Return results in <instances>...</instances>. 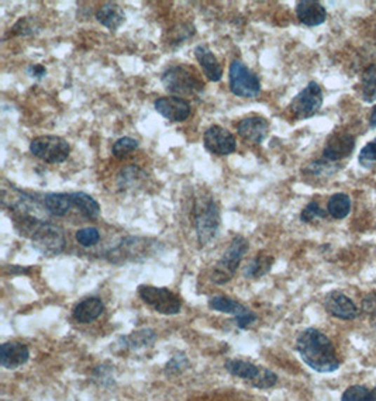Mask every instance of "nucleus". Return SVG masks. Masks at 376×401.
<instances>
[{
  "label": "nucleus",
  "mask_w": 376,
  "mask_h": 401,
  "mask_svg": "<svg viewBox=\"0 0 376 401\" xmlns=\"http://www.w3.org/2000/svg\"><path fill=\"white\" fill-rule=\"evenodd\" d=\"M296 349L302 360L318 373H331L340 367V359L333 342L316 328H307L299 335Z\"/></svg>",
  "instance_id": "obj_1"
},
{
  "label": "nucleus",
  "mask_w": 376,
  "mask_h": 401,
  "mask_svg": "<svg viewBox=\"0 0 376 401\" xmlns=\"http://www.w3.org/2000/svg\"><path fill=\"white\" fill-rule=\"evenodd\" d=\"M194 227L198 241L202 247L210 244L219 234L220 210L215 198L210 196H199L192 206Z\"/></svg>",
  "instance_id": "obj_2"
},
{
  "label": "nucleus",
  "mask_w": 376,
  "mask_h": 401,
  "mask_svg": "<svg viewBox=\"0 0 376 401\" xmlns=\"http://www.w3.org/2000/svg\"><path fill=\"white\" fill-rule=\"evenodd\" d=\"M162 85L169 93L180 96H199L205 90V83L201 81L194 68L176 65L162 74Z\"/></svg>",
  "instance_id": "obj_3"
},
{
  "label": "nucleus",
  "mask_w": 376,
  "mask_h": 401,
  "mask_svg": "<svg viewBox=\"0 0 376 401\" xmlns=\"http://www.w3.org/2000/svg\"><path fill=\"white\" fill-rule=\"evenodd\" d=\"M250 244L243 236H236L230 243L229 248L224 251L223 257L215 265L212 272V282L216 285H226L229 283L240 266L244 255L248 252Z\"/></svg>",
  "instance_id": "obj_4"
},
{
  "label": "nucleus",
  "mask_w": 376,
  "mask_h": 401,
  "mask_svg": "<svg viewBox=\"0 0 376 401\" xmlns=\"http://www.w3.org/2000/svg\"><path fill=\"white\" fill-rule=\"evenodd\" d=\"M158 243L149 238L141 237H127L117 244L109 254L107 259L113 264H126V262H141L152 257L156 251Z\"/></svg>",
  "instance_id": "obj_5"
},
{
  "label": "nucleus",
  "mask_w": 376,
  "mask_h": 401,
  "mask_svg": "<svg viewBox=\"0 0 376 401\" xmlns=\"http://www.w3.org/2000/svg\"><path fill=\"white\" fill-rule=\"evenodd\" d=\"M33 247L44 257L60 255L67 245L64 230L53 223L41 222L30 236Z\"/></svg>",
  "instance_id": "obj_6"
},
{
  "label": "nucleus",
  "mask_w": 376,
  "mask_h": 401,
  "mask_svg": "<svg viewBox=\"0 0 376 401\" xmlns=\"http://www.w3.org/2000/svg\"><path fill=\"white\" fill-rule=\"evenodd\" d=\"M30 152L43 162L62 163L71 154V145L58 135H40L30 142Z\"/></svg>",
  "instance_id": "obj_7"
},
{
  "label": "nucleus",
  "mask_w": 376,
  "mask_h": 401,
  "mask_svg": "<svg viewBox=\"0 0 376 401\" xmlns=\"http://www.w3.org/2000/svg\"><path fill=\"white\" fill-rule=\"evenodd\" d=\"M229 79L231 93L239 97L253 99L261 93L260 78L240 60H234L231 62Z\"/></svg>",
  "instance_id": "obj_8"
},
{
  "label": "nucleus",
  "mask_w": 376,
  "mask_h": 401,
  "mask_svg": "<svg viewBox=\"0 0 376 401\" xmlns=\"http://www.w3.org/2000/svg\"><path fill=\"white\" fill-rule=\"evenodd\" d=\"M138 294L145 304L152 307L159 314L175 315L182 308L180 299L165 287L141 285L138 286Z\"/></svg>",
  "instance_id": "obj_9"
},
{
  "label": "nucleus",
  "mask_w": 376,
  "mask_h": 401,
  "mask_svg": "<svg viewBox=\"0 0 376 401\" xmlns=\"http://www.w3.org/2000/svg\"><path fill=\"white\" fill-rule=\"evenodd\" d=\"M323 104V92L318 83L310 82L299 95L295 96L289 109L295 118L306 120L313 117Z\"/></svg>",
  "instance_id": "obj_10"
},
{
  "label": "nucleus",
  "mask_w": 376,
  "mask_h": 401,
  "mask_svg": "<svg viewBox=\"0 0 376 401\" xmlns=\"http://www.w3.org/2000/svg\"><path fill=\"white\" fill-rule=\"evenodd\" d=\"M205 148L215 155H230L237 149L236 137L222 125H212L203 135Z\"/></svg>",
  "instance_id": "obj_11"
},
{
  "label": "nucleus",
  "mask_w": 376,
  "mask_h": 401,
  "mask_svg": "<svg viewBox=\"0 0 376 401\" xmlns=\"http://www.w3.org/2000/svg\"><path fill=\"white\" fill-rule=\"evenodd\" d=\"M155 110L169 121L182 123L189 118L191 116V104L182 97L177 96H163L155 100Z\"/></svg>",
  "instance_id": "obj_12"
},
{
  "label": "nucleus",
  "mask_w": 376,
  "mask_h": 401,
  "mask_svg": "<svg viewBox=\"0 0 376 401\" xmlns=\"http://www.w3.org/2000/svg\"><path fill=\"white\" fill-rule=\"evenodd\" d=\"M30 358L29 346L19 341H9L0 346V365L5 369L15 370L27 363Z\"/></svg>",
  "instance_id": "obj_13"
},
{
  "label": "nucleus",
  "mask_w": 376,
  "mask_h": 401,
  "mask_svg": "<svg viewBox=\"0 0 376 401\" xmlns=\"http://www.w3.org/2000/svg\"><path fill=\"white\" fill-rule=\"evenodd\" d=\"M324 307L331 315L340 320H354L359 313L355 303L344 293L337 290L325 296Z\"/></svg>",
  "instance_id": "obj_14"
},
{
  "label": "nucleus",
  "mask_w": 376,
  "mask_h": 401,
  "mask_svg": "<svg viewBox=\"0 0 376 401\" xmlns=\"http://www.w3.org/2000/svg\"><path fill=\"white\" fill-rule=\"evenodd\" d=\"M269 131V123L260 116H250L237 124L239 135L250 142L261 144Z\"/></svg>",
  "instance_id": "obj_15"
},
{
  "label": "nucleus",
  "mask_w": 376,
  "mask_h": 401,
  "mask_svg": "<svg viewBox=\"0 0 376 401\" xmlns=\"http://www.w3.org/2000/svg\"><path fill=\"white\" fill-rule=\"evenodd\" d=\"M355 147V140L352 135L345 132H335L333 134L324 147V158L327 161H340L347 158Z\"/></svg>",
  "instance_id": "obj_16"
},
{
  "label": "nucleus",
  "mask_w": 376,
  "mask_h": 401,
  "mask_svg": "<svg viewBox=\"0 0 376 401\" xmlns=\"http://www.w3.org/2000/svg\"><path fill=\"white\" fill-rule=\"evenodd\" d=\"M296 15L300 23L309 27L318 26L327 19V12L324 6L318 2H314V0H302V2H297Z\"/></svg>",
  "instance_id": "obj_17"
},
{
  "label": "nucleus",
  "mask_w": 376,
  "mask_h": 401,
  "mask_svg": "<svg viewBox=\"0 0 376 401\" xmlns=\"http://www.w3.org/2000/svg\"><path fill=\"white\" fill-rule=\"evenodd\" d=\"M195 57L198 62L201 64L205 76L212 82H219L223 78V68L219 64L216 55L212 53V50L206 44H199L195 48Z\"/></svg>",
  "instance_id": "obj_18"
},
{
  "label": "nucleus",
  "mask_w": 376,
  "mask_h": 401,
  "mask_svg": "<svg viewBox=\"0 0 376 401\" xmlns=\"http://www.w3.org/2000/svg\"><path fill=\"white\" fill-rule=\"evenodd\" d=\"M105 311V304L98 297H88L82 301H79L72 311L74 318L79 324H90L95 320H98Z\"/></svg>",
  "instance_id": "obj_19"
},
{
  "label": "nucleus",
  "mask_w": 376,
  "mask_h": 401,
  "mask_svg": "<svg viewBox=\"0 0 376 401\" xmlns=\"http://www.w3.org/2000/svg\"><path fill=\"white\" fill-rule=\"evenodd\" d=\"M96 20L110 32H117L124 25L126 15L117 4L109 2L98 9Z\"/></svg>",
  "instance_id": "obj_20"
},
{
  "label": "nucleus",
  "mask_w": 376,
  "mask_h": 401,
  "mask_svg": "<svg viewBox=\"0 0 376 401\" xmlns=\"http://www.w3.org/2000/svg\"><path fill=\"white\" fill-rule=\"evenodd\" d=\"M43 203L46 210L55 217L67 216L74 208L72 196L68 193H48L44 196Z\"/></svg>",
  "instance_id": "obj_21"
},
{
  "label": "nucleus",
  "mask_w": 376,
  "mask_h": 401,
  "mask_svg": "<svg viewBox=\"0 0 376 401\" xmlns=\"http://www.w3.org/2000/svg\"><path fill=\"white\" fill-rule=\"evenodd\" d=\"M224 367L230 374L240 377L243 380H250L251 384L260 377L262 370V366H257L251 362L241 359H230L224 363Z\"/></svg>",
  "instance_id": "obj_22"
},
{
  "label": "nucleus",
  "mask_w": 376,
  "mask_h": 401,
  "mask_svg": "<svg viewBox=\"0 0 376 401\" xmlns=\"http://www.w3.org/2000/svg\"><path fill=\"white\" fill-rule=\"evenodd\" d=\"M156 339V334L154 329L145 328V329H140L135 332H131L130 335L121 337L120 338V344L123 348L126 349H141V348H147L149 345H152Z\"/></svg>",
  "instance_id": "obj_23"
},
{
  "label": "nucleus",
  "mask_w": 376,
  "mask_h": 401,
  "mask_svg": "<svg viewBox=\"0 0 376 401\" xmlns=\"http://www.w3.org/2000/svg\"><path fill=\"white\" fill-rule=\"evenodd\" d=\"M72 200H74V206L81 212L82 216H85L86 219H98L100 215V205L96 202V200L83 191H75L71 193Z\"/></svg>",
  "instance_id": "obj_24"
},
{
  "label": "nucleus",
  "mask_w": 376,
  "mask_h": 401,
  "mask_svg": "<svg viewBox=\"0 0 376 401\" xmlns=\"http://www.w3.org/2000/svg\"><path fill=\"white\" fill-rule=\"evenodd\" d=\"M274 265V257L258 254L243 271L244 278L247 279H258L267 275Z\"/></svg>",
  "instance_id": "obj_25"
},
{
  "label": "nucleus",
  "mask_w": 376,
  "mask_h": 401,
  "mask_svg": "<svg viewBox=\"0 0 376 401\" xmlns=\"http://www.w3.org/2000/svg\"><path fill=\"white\" fill-rule=\"evenodd\" d=\"M327 210L333 219H345L351 210V198L344 193H335L328 200Z\"/></svg>",
  "instance_id": "obj_26"
},
{
  "label": "nucleus",
  "mask_w": 376,
  "mask_h": 401,
  "mask_svg": "<svg viewBox=\"0 0 376 401\" xmlns=\"http://www.w3.org/2000/svg\"><path fill=\"white\" fill-rule=\"evenodd\" d=\"M209 307L215 311L224 313V314H231V315H239L243 310H246V306L241 304L237 300H233L226 296H215L209 300Z\"/></svg>",
  "instance_id": "obj_27"
},
{
  "label": "nucleus",
  "mask_w": 376,
  "mask_h": 401,
  "mask_svg": "<svg viewBox=\"0 0 376 401\" xmlns=\"http://www.w3.org/2000/svg\"><path fill=\"white\" fill-rule=\"evenodd\" d=\"M341 401H376V386L372 390L359 384L351 386L344 391Z\"/></svg>",
  "instance_id": "obj_28"
},
{
  "label": "nucleus",
  "mask_w": 376,
  "mask_h": 401,
  "mask_svg": "<svg viewBox=\"0 0 376 401\" xmlns=\"http://www.w3.org/2000/svg\"><path fill=\"white\" fill-rule=\"evenodd\" d=\"M362 96L366 102L376 100V65H370L362 75Z\"/></svg>",
  "instance_id": "obj_29"
},
{
  "label": "nucleus",
  "mask_w": 376,
  "mask_h": 401,
  "mask_svg": "<svg viewBox=\"0 0 376 401\" xmlns=\"http://www.w3.org/2000/svg\"><path fill=\"white\" fill-rule=\"evenodd\" d=\"M138 141L135 138H131V137H121L119 138L114 144H113V148H112V152L116 158L121 159L124 156H127L130 152L135 151L138 148Z\"/></svg>",
  "instance_id": "obj_30"
},
{
  "label": "nucleus",
  "mask_w": 376,
  "mask_h": 401,
  "mask_svg": "<svg viewBox=\"0 0 376 401\" xmlns=\"http://www.w3.org/2000/svg\"><path fill=\"white\" fill-rule=\"evenodd\" d=\"M331 161H316L309 163L303 170L311 176H330L338 170V166H333Z\"/></svg>",
  "instance_id": "obj_31"
},
{
  "label": "nucleus",
  "mask_w": 376,
  "mask_h": 401,
  "mask_svg": "<svg viewBox=\"0 0 376 401\" xmlns=\"http://www.w3.org/2000/svg\"><path fill=\"white\" fill-rule=\"evenodd\" d=\"M76 241L82 247H95L100 241V233L95 227H85L76 231Z\"/></svg>",
  "instance_id": "obj_32"
},
{
  "label": "nucleus",
  "mask_w": 376,
  "mask_h": 401,
  "mask_svg": "<svg viewBox=\"0 0 376 401\" xmlns=\"http://www.w3.org/2000/svg\"><path fill=\"white\" fill-rule=\"evenodd\" d=\"M187 367H189V359L184 356V353H176L166 363L165 373L169 376H175V374L183 373Z\"/></svg>",
  "instance_id": "obj_33"
},
{
  "label": "nucleus",
  "mask_w": 376,
  "mask_h": 401,
  "mask_svg": "<svg viewBox=\"0 0 376 401\" xmlns=\"http://www.w3.org/2000/svg\"><path fill=\"white\" fill-rule=\"evenodd\" d=\"M325 216H327V213L324 210H321V208L316 202H311L303 209V212L300 215V220L303 223H310L316 219H325Z\"/></svg>",
  "instance_id": "obj_34"
},
{
  "label": "nucleus",
  "mask_w": 376,
  "mask_h": 401,
  "mask_svg": "<svg viewBox=\"0 0 376 401\" xmlns=\"http://www.w3.org/2000/svg\"><path fill=\"white\" fill-rule=\"evenodd\" d=\"M34 33H37L36 22L29 18L20 19L12 29V34H16V36H33Z\"/></svg>",
  "instance_id": "obj_35"
},
{
  "label": "nucleus",
  "mask_w": 376,
  "mask_h": 401,
  "mask_svg": "<svg viewBox=\"0 0 376 401\" xmlns=\"http://www.w3.org/2000/svg\"><path fill=\"white\" fill-rule=\"evenodd\" d=\"M276 383H278V376L272 370L262 367L260 377L253 383V386L257 388H271Z\"/></svg>",
  "instance_id": "obj_36"
},
{
  "label": "nucleus",
  "mask_w": 376,
  "mask_h": 401,
  "mask_svg": "<svg viewBox=\"0 0 376 401\" xmlns=\"http://www.w3.org/2000/svg\"><path fill=\"white\" fill-rule=\"evenodd\" d=\"M234 318H236L237 327L241 328V329H246V328L251 327V325L257 321L258 317H257V314H255L254 311H251L250 308L246 307V310H243V311H241L239 315H236Z\"/></svg>",
  "instance_id": "obj_37"
},
{
  "label": "nucleus",
  "mask_w": 376,
  "mask_h": 401,
  "mask_svg": "<svg viewBox=\"0 0 376 401\" xmlns=\"http://www.w3.org/2000/svg\"><path fill=\"white\" fill-rule=\"evenodd\" d=\"M359 162L362 165H368L372 162H376V140L370 141L368 145H365L359 154Z\"/></svg>",
  "instance_id": "obj_38"
},
{
  "label": "nucleus",
  "mask_w": 376,
  "mask_h": 401,
  "mask_svg": "<svg viewBox=\"0 0 376 401\" xmlns=\"http://www.w3.org/2000/svg\"><path fill=\"white\" fill-rule=\"evenodd\" d=\"M27 74L32 76V78H36V79H41L46 76L47 71L43 65H30L27 68Z\"/></svg>",
  "instance_id": "obj_39"
},
{
  "label": "nucleus",
  "mask_w": 376,
  "mask_h": 401,
  "mask_svg": "<svg viewBox=\"0 0 376 401\" xmlns=\"http://www.w3.org/2000/svg\"><path fill=\"white\" fill-rule=\"evenodd\" d=\"M369 125L373 128V127H376V106L373 107V110H372V113H370V116H369Z\"/></svg>",
  "instance_id": "obj_40"
}]
</instances>
